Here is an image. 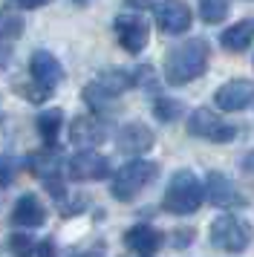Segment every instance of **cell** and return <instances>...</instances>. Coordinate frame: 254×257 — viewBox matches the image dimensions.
Listing matches in <instances>:
<instances>
[{
	"label": "cell",
	"mask_w": 254,
	"mask_h": 257,
	"mask_svg": "<svg viewBox=\"0 0 254 257\" xmlns=\"http://www.w3.org/2000/svg\"><path fill=\"white\" fill-rule=\"evenodd\" d=\"M208 55H211V47H208L205 38L182 41L165 58V81L173 84V87H182V84L199 78L208 70Z\"/></svg>",
	"instance_id": "6da1fadb"
},
{
	"label": "cell",
	"mask_w": 254,
	"mask_h": 257,
	"mask_svg": "<svg viewBox=\"0 0 254 257\" xmlns=\"http://www.w3.org/2000/svg\"><path fill=\"white\" fill-rule=\"evenodd\" d=\"M202 199H205V191H202V182L196 179L194 171H176L168 182L162 205L171 214H194L202 205Z\"/></svg>",
	"instance_id": "7a4b0ae2"
},
{
	"label": "cell",
	"mask_w": 254,
	"mask_h": 257,
	"mask_svg": "<svg viewBox=\"0 0 254 257\" xmlns=\"http://www.w3.org/2000/svg\"><path fill=\"white\" fill-rule=\"evenodd\" d=\"M156 171L159 165L148 162V159H133V162L121 165L113 174V182H110V194H113L118 202H130L142 188H148L153 179H156Z\"/></svg>",
	"instance_id": "3957f363"
},
{
	"label": "cell",
	"mask_w": 254,
	"mask_h": 257,
	"mask_svg": "<svg viewBox=\"0 0 254 257\" xmlns=\"http://www.w3.org/2000/svg\"><path fill=\"white\" fill-rule=\"evenodd\" d=\"M211 243L217 245L219 251H228V254H240L248 248L251 243V225L240 217H217L211 222Z\"/></svg>",
	"instance_id": "277c9868"
},
{
	"label": "cell",
	"mask_w": 254,
	"mask_h": 257,
	"mask_svg": "<svg viewBox=\"0 0 254 257\" xmlns=\"http://www.w3.org/2000/svg\"><path fill=\"white\" fill-rule=\"evenodd\" d=\"M26 165H29V171L44 182L46 191L55 199L67 191V188H64V171H67V165H64V159L58 156V151L52 145L44 148V151H38V153H29V156H26Z\"/></svg>",
	"instance_id": "5b68a950"
},
{
	"label": "cell",
	"mask_w": 254,
	"mask_h": 257,
	"mask_svg": "<svg viewBox=\"0 0 254 257\" xmlns=\"http://www.w3.org/2000/svg\"><path fill=\"white\" fill-rule=\"evenodd\" d=\"M188 133L191 136H199V139H208V142H217V145H225L237 136V127L222 121V118L208 110V107H199L188 116Z\"/></svg>",
	"instance_id": "8992f818"
},
{
	"label": "cell",
	"mask_w": 254,
	"mask_h": 257,
	"mask_svg": "<svg viewBox=\"0 0 254 257\" xmlns=\"http://www.w3.org/2000/svg\"><path fill=\"white\" fill-rule=\"evenodd\" d=\"M115 38H118V44L127 49V52H133L139 55L142 49L148 47L150 41V29H148V21L142 18V15H118L115 18Z\"/></svg>",
	"instance_id": "52a82bcc"
},
{
	"label": "cell",
	"mask_w": 254,
	"mask_h": 257,
	"mask_svg": "<svg viewBox=\"0 0 254 257\" xmlns=\"http://www.w3.org/2000/svg\"><path fill=\"white\" fill-rule=\"evenodd\" d=\"M153 12H156V26L168 35H182L191 29L194 15H191V6L185 0H159L153 6Z\"/></svg>",
	"instance_id": "ba28073f"
},
{
	"label": "cell",
	"mask_w": 254,
	"mask_h": 257,
	"mask_svg": "<svg viewBox=\"0 0 254 257\" xmlns=\"http://www.w3.org/2000/svg\"><path fill=\"white\" fill-rule=\"evenodd\" d=\"M67 174L78 182H95V179H107L110 176V159L95 151H81L67 162Z\"/></svg>",
	"instance_id": "9c48e42d"
},
{
	"label": "cell",
	"mask_w": 254,
	"mask_h": 257,
	"mask_svg": "<svg viewBox=\"0 0 254 257\" xmlns=\"http://www.w3.org/2000/svg\"><path fill=\"white\" fill-rule=\"evenodd\" d=\"M205 199L211 205H217V208H237V205H245V199L242 194L237 191V185L231 182L225 174H219V171H211L205 176Z\"/></svg>",
	"instance_id": "30bf717a"
},
{
	"label": "cell",
	"mask_w": 254,
	"mask_h": 257,
	"mask_svg": "<svg viewBox=\"0 0 254 257\" xmlns=\"http://www.w3.org/2000/svg\"><path fill=\"white\" fill-rule=\"evenodd\" d=\"M214 101H217V107L225 110V113H240V110H245V107L254 101V84L234 78V81L222 84L217 93H214Z\"/></svg>",
	"instance_id": "8fae6325"
},
{
	"label": "cell",
	"mask_w": 254,
	"mask_h": 257,
	"mask_svg": "<svg viewBox=\"0 0 254 257\" xmlns=\"http://www.w3.org/2000/svg\"><path fill=\"white\" fill-rule=\"evenodd\" d=\"M107 139V127H104L101 118L95 116H75L69 121V142L75 148H98Z\"/></svg>",
	"instance_id": "7c38bea8"
},
{
	"label": "cell",
	"mask_w": 254,
	"mask_h": 257,
	"mask_svg": "<svg viewBox=\"0 0 254 257\" xmlns=\"http://www.w3.org/2000/svg\"><path fill=\"white\" fill-rule=\"evenodd\" d=\"M153 130L148 124H142V121H130L124 127L118 130V136H115V145H118V151L127 153V156H139V153H148L153 148Z\"/></svg>",
	"instance_id": "4fadbf2b"
},
{
	"label": "cell",
	"mask_w": 254,
	"mask_h": 257,
	"mask_svg": "<svg viewBox=\"0 0 254 257\" xmlns=\"http://www.w3.org/2000/svg\"><path fill=\"white\" fill-rule=\"evenodd\" d=\"M29 72H32V78L38 84H46V87H58L61 78H64V67H61V61L52 55V52H44V49H38L29 61Z\"/></svg>",
	"instance_id": "5bb4252c"
},
{
	"label": "cell",
	"mask_w": 254,
	"mask_h": 257,
	"mask_svg": "<svg viewBox=\"0 0 254 257\" xmlns=\"http://www.w3.org/2000/svg\"><path fill=\"white\" fill-rule=\"evenodd\" d=\"M124 243H127V248H133V251H139V254H153V251L162 248L165 234H162L159 228L148 225V222H139V225H133V228H127Z\"/></svg>",
	"instance_id": "9a60e30c"
},
{
	"label": "cell",
	"mask_w": 254,
	"mask_h": 257,
	"mask_svg": "<svg viewBox=\"0 0 254 257\" xmlns=\"http://www.w3.org/2000/svg\"><path fill=\"white\" fill-rule=\"evenodd\" d=\"M44 220H46V208L35 194H23V197L15 202V208H12V222H15V225L38 228V225H44Z\"/></svg>",
	"instance_id": "2e32d148"
},
{
	"label": "cell",
	"mask_w": 254,
	"mask_h": 257,
	"mask_svg": "<svg viewBox=\"0 0 254 257\" xmlns=\"http://www.w3.org/2000/svg\"><path fill=\"white\" fill-rule=\"evenodd\" d=\"M219 44L222 49H228V52H242V49H248L254 44V18H245L240 24L228 26L222 38H219Z\"/></svg>",
	"instance_id": "e0dca14e"
},
{
	"label": "cell",
	"mask_w": 254,
	"mask_h": 257,
	"mask_svg": "<svg viewBox=\"0 0 254 257\" xmlns=\"http://www.w3.org/2000/svg\"><path fill=\"white\" fill-rule=\"evenodd\" d=\"M92 87H98L104 95H110V98H115V95H121L127 90V87H133V75L127 70H104L98 72V78L92 81Z\"/></svg>",
	"instance_id": "ac0fdd59"
},
{
	"label": "cell",
	"mask_w": 254,
	"mask_h": 257,
	"mask_svg": "<svg viewBox=\"0 0 254 257\" xmlns=\"http://www.w3.org/2000/svg\"><path fill=\"white\" fill-rule=\"evenodd\" d=\"M61 127H64V113H61L58 107H49V110H44V113L38 116V133L46 139V145H52V142L58 139Z\"/></svg>",
	"instance_id": "d6986e66"
},
{
	"label": "cell",
	"mask_w": 254,
	"mask_h": 257,
	"mask_svg": "<svg viewBox=\"0 0 254 257\" xmlns=\"http://www.w3.org/2000/svg\"><path fill=\"white\" fill-rule=\"evenodd\" d=\"M231 12V0H199V18L205 24H222Z\"/></svg>",
	"instance_id": "ffe728a7"
},
{
	"label": "cell",
	"mask_w": 254,
	"mask_h": 257,
	"mask_svg": "<svg viewBox=\"0 0 254 257\" xmlns=\"http://www.w3.org/2000/svg\"><path fill=\"white\" fill-rule=\"evenodd\" d=\"M23 35V18L15 9H0V41H15Z\"/></svg>",
	"instance_id": "44dd1931"
},
{
	"label": "cell",
	"mask_w": 254,
	"mask_h": 257,
	"mask_svg": "<svg viewBox=\"0 0 254 257\" xmlns=\"http://www.w3.org/2000/svg\"><path fill=\"white\" fill-rule=\"evenodd\" d=\"M182 113H185V107L176 98H156L153 101V116L159 118V121H176Z\"/></svg>",
	"instance_id": "7402d4cb"
},
{
	"label": "cell",
	"mask_w": 254,
	"mask_h": 257,
	"mask_svg": "<svg viewBox=\"0 0 254 257\" xmlns=\"http://www.w3.org/2000/svg\"><path fill=\"white\" fill-rule=\"evenodd\" d=\"M84 208H87V197H84V194H67V191H64V194L58 197V211H61L64 217H75V214L84 211Z\"/></svg>",
	"instance_id": "603a6c76"
},
{
	"label": "cell",
	"mask_w": 254,
	"mask_h": 257,
	"mask_svg": "<svg viewBox=\"0 0 254 257\" xmlns=\"http://www.w3.org/2000/svg\"><path fill=\"white\" fill-rule=\"evenodd\" d=\"M9 248L15 257H29L35 251V237H29V234H12L9 237Z\"/></svg>",
	"instance_id": "cb8c5ba5"
},
{
	"label": "cell",
	"mask_w": 254,
	"mask_h": 257,
	"mask_svg": "<svg viewBox=\"0 0 254 257\" xmlns=\"http://www.w3.org/2000/svg\"><path fill=\"white\" fill-rule=\"evenodd\" d=\"M18 93H23L29 101H35V104H41V101H46V98L52 95V87L38 84V81L32 78V84H23V87H18Z\"/></svg>",
	"instance_id": "d4e9b609"
},
{
	"label": "cell",
	"mask_w": 254,
	"mask_h": 257,
	"mask_svg": "<svg viewBox=\"0 0 254 257\" xmlns=\"http://www.w3.org/2000/svg\"><path fill=\"white\" fill-rule=\"evenodd\" d=\"M15 176H18V162L12 156H6V153H0V188L12 185Z\"/></svg>",
	"instance_id": "484cf974"
},
{
	"label": "cell",
	"mask_w": 254,
	"mask_h": 257,
	"mask_svg": "<svg viewBox=\"0 0 254 257\" xmlns=\"http://www.w3.org/2000/svg\"><path fill=\"white\" fill-rule=\"evenodd\" d=\"M130 75H133V84H136V87L156 90V70H153V67H139V70L130 72Z\"/></svg>",
	"instance_id": "4316f807"
},
{
	"label": "cell",
	"mask_w": 254,
	"mask_h": 257,
	"mask_svg": "<svg viewBox=\"0 0 254 257\" xmlns=\"http://www.w3.org/2000/svg\"><path fill=\"white\" fill-rule=\"evenodd\" d=\"M191 240H194V228H176L173 231V245L176 248H185Z\"/></svg>",
	"instance_id": "83f0119b"
},
{
	"label": "cell",
	"mask_w": 254,
	"mask_h": 257,
	"mask_svg": "<svg viewBox=\"0 0 254 257\" xmlns=\"http://www.w3.org/2000/svg\"><path fill=\"white\" fill-rule=\"evenodd\" d=\"M38 257H58L55 243H52V240H44V243L38 245Z\"/></svg>",
	"instance_id": "f1b7e54d"
},
{
	"label": "cell",
	"mask_w": 254,
	"mask_h": 257,
	"mask_svg": "<svg viewBox=\"0 0 254 257\" xmlns=\"http://www.w3.org/2000/svg\"><path fill=\"white\" fill-rule=\"evenodd\" d=\"M159 0H127V6H133V9H153Z\"/></svg>",
	"instance_id": "f546056e"
},
{
	"label": "cell",
	"mask_w": 254,
	"mask_h": 257,
	"mask_svg": "<svg viewBox=\"0 0 254 257\" xmlns=\"http://www.w3.org/2000/svg\"><path fill=\"white\" fill-rule=\"evenodd\" d=\"M21 9H41L44 3H49V0H15Z\"/></svg>",
	"instance_id": "4dcf8cb0"
},
{
	"label": "cell",
	"mask_w": 254,
	"mask_h": 257,
	"mask_svg": "<svg viewBox=\"0 0 254 257\" xmlns=\"http://www.w3.org/2000/svg\"><path fill=\"white\" fill-rule=\"evenodd\" d=\"M9 64V49H0V67H6Z\"/></svg>",
	"instance_id": "1f68e13d"
},
{
	"label": "cell",
	"mask_w": 254,
	"mask_h": 257,
	"mask_svg": "<svg viewBox=\"0 0 254 257\" xmlns=\"http://www.w3.org/2000/svg\"><path fill=\"white\" fill-rule=\"evenodd\" d=\"M245 171H254V156H248V159H245Z\"/></svg>",
	"instance_id": "d6a6232c"
},
{
	"label": "cell",
	"mask_w": 254,
	"mask_h": 257,
	"mask_svg": "<svg viewBox=\"0 0 254 257\" xmlns=\"http://www.w3.org/2000/svg\"><path fill=\"white\" fill-rule=\"evenodd\" d=\"M78 257H104V254H95V251H87V254H78Z\"/></svg>",
	"instance_id": "836d02e7"
},
{
	"label": "cell",
	"mask_w": 254,
	"mask_h": 257,
	"mask_svg": "<svg viewBox=\"0 0 254 257\" xmlns=\"http://www.w3.org/2000/svg\"><path fill=\"white\" fill-rule=\"evenodd\" d=\"M75 3H87V0H75Z\"/></svg>",
	"instance_id": "e575fe53"
},
{
	"label": "cell",
	"mask_w": 254,
	"mask_h": 257,
	"mask_svg": "<svg viewBox=\"0 0 254 257\" xmlns=\"http://www.w3.org/2000/svg\"><path fill=\"white\" fill-rule=\"evenodd\" d=\"M0 197H3V194H0Z\"/></svg>",
	"instance_id": "d590c367"
},
{
	"label": "cell",
	"mask_w": 254,
	"mask_h": 257,
	"mask_svg": "<svg viewBox=\"0 0 254 257\" xmlns=\"http://www.w3.org/2000/svg\"><path fill=\"white\" fill-rule=\"evenodd\" d=\"M145 257H148V254H145Z\"/></svg>",
	"instance_id": "8d00e7d4"
}]
</instances>
